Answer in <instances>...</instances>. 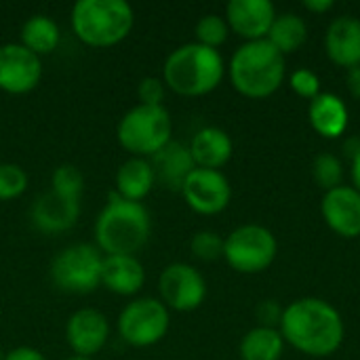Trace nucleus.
Returning a JSON list of instances; mask_svg holds the SVG:
<instances>
[{
  "label": "nucleus",
  "instance_id": "nucleus-14",
  "mask_svg": "<svg viewBox=\"0 0 360 360\" xmlns=\"http://www.w3.org/2000/svg\"><path fill=\"white\" fill-rule=\"evenodd\" d=\"M274 19L276 8L270 0H230L226 6L230 32L245 38V42L266 40Z\"/></svg>",
  "mask_w": 360,
  "mask_h": 360
},
{
  "label": "nucleus",
  "instance_id": "nucleus-16",
  "mask_svg": "<svg viewBox=\"0 0 360 360\" xmlns=\"http://www.w3.org/2000/svg\"><path fill=\"white\" fill-rule=\"evenodd\" d=\"M32 224L42 234H61L76 226L80 217V200L61 196L53 190L38 196L30 211Z\"/></svg>",
  "mask_w": 360,
  "mask_h": 360
},
{
  "label": "nucleus",
  "instance_id": "nucleus-12",
  "mask_svg": "<svg viewBox=\"0 0 360 360\" xmlns=\"http://www.w3.org/2000/svg\"><path fill=\"white\" fill-rule=\"evenodd\" d=\"M42 78V59L21 42L0 44V91L8 95L32 93Z\"/></svg>",
  "mask_w": 360,
  "mask_h": 360
},
{
  "label": "nucleus",
  "instance_id": "nucleus-17",
  "mask_svg": "<svg viewBox=\"0 0 360 360\" xmlns=\"http://www.w3.org/2000/svg\"><path fill=\"white\" fill-rule=\"evenodd\" d=\"M325 51L340 68L360 65V19L352 15L333 19L325 34Z\"/></svg>",
  "mask_w": 360,
  "mask_h": 360
},
{
  "label": "nucleus",
  "instance_id": "nucleus-20",
  "mask_svg": "<svg viewBox=\"0 0 360 360\" xmlns=\"http://www.w3.org/2000/svg\"><path fill=\"white\" fill-rule=\"evenodd\" d=\"M188 148H190L194 165L198 169H211V171H219L221 167H226L234 154L232 137L219 127L200 129L192 137Z\"/></svg>",
  "mask_w": 360,
  "mask_h": 360
},
{
  "label": "nucleus",
  "instance_id": "nucleus-6",
  "mask_svg": "<svg viewBox=\"0 0 360 360\" xmlns=\"http://www.w3.org/2000/svg\"><path fill=\"white\" fill-rule=\"evenodd\" d=\"M118 143L137 158H152L173 137V120L165 105L131 108L118 122Z\"/></svg>",
  "mask_w": 360,
  "mask_h": 360
},
{
  "label": "nucleus",
  "instance_id": "nucleus-1",
  "mask_svg": "<svg viewBox=\"0 0 360 360\" xmlns=\"http://www.w3.org/2000/svg\"><path fill=\"white\" fill-rule=\"evenodd\" d=\"M278 331L285 344L314 359L335 354L346 335L342 314L325 300L302 297L283 310Z\"/></svg>",
  "mask_w": 360,
  "mask_h": 360
},
{
  "label": "nucleus",
  "instance_id": "nucleus-18",
  "mask_svg": "<svg viewBox=\"0 0 360 360\" xmlns=\"http://www.w3.org/2000/svg\"><path fill=\"white\" fill-rule=\"evenodd\" d=\"M150 165H152L156 184L173 192H181L188 175L196 169L190 148L173 139L150 158Z\"/></svg>",
  "mask_w": 360,
  "mask_h": 360
},
{
  "label": "nucleus",
  "instance_id": "nucleus-27",
  "mask_svg": "<svg viewBox=\"0 0 360 360\" xmlns=\"http://www.w3.org/2000/svg\"><path fill=\"white\" fill-rule=\"evenodd\" d=\"M194 34H196V40L194 42L217 51L228 40L230 27H228L226 17H219V15L211 13V15H202L198 19L196 27H194Z\"/></svg>",
  "mask_w": 360,
  "mask_h": 360
},
{
  "label": "nucleus",
  "instance_id": "nucleus-26",
  "mask_svg": "<svg viewBox=\"0 0 360 360\" xmlns=\"http://www.w3.org/2000/svg\"><path fill=\"white\" fill-rule=\"evenodd\" d=\"M312 175H314V181L325 190H335L340 186H344V165L342 160L331 154V152H323L314 158L312 162Z\"/></svg>",
  "mask_w": 360,
  "mask_h": 360
},
{
  "label": "nucleus",
  "instance_id": "nucleus-37",
  "mask_svg": "<svg viewBox=\"0 0 360 360\" xmlns=\"http://www.w3.org/2000/svg\"><path fill=\"white\" fill-rule=\"evenodd\" d=\"M352 188L360 194V152L352 158Z\"/></svg>",
  "mask_w": 360,
  "mask_h": 360
},
{
  "label": "nucleus",
  "instance_id": "nucleus-21",
  "mask_svg": "<svg viewBox=\"0 0 360 360\" xmlns=\"http://www.w3.org/2000/svg\"><path fill=\"white\" fill-rule=\"evenodd\" d=\"M308 118L312 129L327 139H338L348 129V108L335 93H321L310 101Z\"/></svg>",
  "mask_w": 360,
  "mask_h": 360
},
{
  "label": "nucleus",
  "instance_id": "nucleus-35",
  "mask_svg": "<svg viewBox=\"0 0 360 360\" xmlns=\"http://www.w3.org/2000/svg\"><path fill=\"white\" fill-rule=\"evenodd\" d=\"M346 84H348L350 95L360 99V65L348 70V74H346Z\"/></svg>",
  "mask_w": 360,
  "mask_h": 360
},
{
  "label": "nucleus",
  "instance_id": "nucleus-25",
  "mask_svg": "<svg viewBox=\"0 0 360 360\" xmlns=\"http://www.w3.org/2000/svg\"><path fill=\"white\" fill-rule=\"evenodd\" d=\"M306 38H308L306 21L295 13H283V15H276L266 40L283 55H289V53H295L306 42Z\"/></svg>",
  "mask_w": 360,
  "mask_h": 360
},
{
  "label": "nucleus",
  "instance_id": "nucleus-28",
  "mask_svg": "<svg viewBox=\"0 0 360 360\" xmlns=\"http://www.w3.org/2000/svg\"><path fill=\"white\" fill-rule=\"evenodd\" d=\"M51 190L61 194V196L80 200L82 192H84V175H82V171L78 167H74V165L57 167L53 171V175H51Z\"/></svg>",
  "mask_w": 360,
  "mask_h": 360
},
{
  "label": "nucleus",
  "instance_id": "nucleus-34",
  "mask_svg": "<svg viewBox=\"0 0 360 360\" xmlns=\"http://www.w3.org/2000/svg\"><path fill=\"white\" fill-rule=\"evenodd\" d=\"M4 360H46V356L32 346H19V348H13L11 352H6Z\"/></svg>",
  "mask_w": 360,
  "mask_h": 360
},
{
  "label": "nucleus",
  "instance_id": "nucleus-30",
  "mask_svg": "<svg viewBox=\"0 0 360 360\" xmlns=\"http://www.w3.org/2000/svg\"><path fill=\"white\" fill-rule=\"evenodd\" d=\"M190 251L200 262H215L224 257V238L217 232L200 230L190 240Z\"/></svg>",
  "mask_w": 360,
  "mask_h": 360
},
{
  "label": "nucleus",
  "instance_id": "nucleus-24",
  "mask_svg": "<svg viewBox=\"0 0 360 360\" xmlns=\"http://www.w3.org/2000/svg\"><path fill=\"white\" fill-rule=\"evenodd\" d=\"M285 340L278 329L255 327L240 340V360H281Z\"/></svg>",
  "mask_w": 360,
  "mask_h": 360
},
{
  "label": "nucleus",
  "instance_id": "nucleus-36",
  "mask_svg": "<svg viewBox=\"0 0 360 360\" xmlns=\"http://www.w3.org/2000/svg\"><path fill=\"white\" fill-rule=\"evenodd\" d=\"M304 6H306V11H310V13L323 15V13H327V11L333 8V0H306Z\"/></svg>",
  "mask_w": 360,
  "mask_h": 360
},
{
  "label": "nucleus",
  "instance_id": "nucleus-2",
  "mask_svg": "<svg viewBox=\"0 0 360 360\" xmlns=\"http://www.w3.org/2000/svg\"><path fill=\"white\" fill-rule=\"evenodd\" d=\"M95 247L103 255H135L152 234V217L143 202H131L116 192L95 219Z\"/></svg>",
  "mask_w": 360,
  "mask_h": 360
},
{
  "label": "nucleus",
  "instance_id": "nucleus-10",
  "mask_svg": "<svg viewBox=\"0 0 360 360\" xmlns=\"http://www.w3.org/2000/svg\"><path fill=\"white\" fill-rule=\"evenodd\" d=\"M160 302L175 312H194L207 297L205 276L190 264L177 262L167 266L158 276Z\"/></svg>",
  "mask_w": 360,
  "mask_h": 360
},
{
  "label": "nucleus",
  "instance_id": "nucleus-22",
  "mask_svg": "<svg viewBox=\"0 0 360 360\" xmlns=\"http://www.w3.org/2000/svg\"><path fill=\"white\" fill-rule=\"evenodd\" d=\"M116 194L131 202H141L156 186V177L150 165V158H137L131 156L120 165L114 177Z\"/></svg>",
  "mask_w": 360,
  "mask_h": 360
},
{
  "label": "nucleus",
  "instance_id": "nucleus-5",
  "mask_svg": "<svg viewBox=\"0 0 360 360\" xmlns=\"http://www.w3.org/2000/svg\"><path fill=\"white\" fill-rule=\"evenodd\" d=\"M70 19L72 30L82 44L108 49L131 34L135 11L127 0H78L72 6Z\"/></svg>",
  "mask_w": 360,
  "mask_h": 360
},
{
  "label": "nucleus",
  "instance_id": "nucleus-40",
  "mask_svg": "<svg viewBox=\"0 0 360 360\" xmlns=\"http://www.w3.org/2000/svg\"><path fill=\"white\" fill-rule=\"evenodd\" d=\"M68 360H93V359H80V356H72V359Z\"/></svg>",
  "mask_w": 360,
  "mask_h": 360
},
{
  "label": "nucleus",
  "instance_id": "nucleus-19",
  "mask_svg": "<svg viewBox=\"0 0 360 360\" xmlns=\"http://www.w3.org/2000/svg\"><path fill=\"white\" fill-rule=\"evenodd\" d=\"M101 285L116 295H137L146 285L143 264L135 255H103Z\"/></svg>",
  "mask_w": 360,
  "mask_h": 360
},
{
  "label": "nucleus",
  "instance_id": "nucleus-23",
  "mask_svg": "<svg viewBox=\"0 0 360 360\" xmlns=\"http://www.w3.org/2000/svg\"><path fill=\"white\" fill-rule=\"evenodd\" d=\"M59 40H61V30L57 21L51 19L49 15H32L21 25V44L34 55H38L40 59L44 55H51L59 46Z\"/></svg>",
  "mask_w": 360,
  "mask_h": 360
},
{
  "label": "nucleus",
  "instance_id": "nucleus-39",
  "mask_svg": "<svg viewBox=\"0 0 360 360\" xmlns=\"http://www.w3.org/2000/svg\"><path fill=\"white\" fill-rule=\"evenodd\" d=\"M4 356H6V352H4V350L0 348V360H4Z\"/></svg>",
  "mask_w": 360,
  "mask_h": 360
},
{
  "label": "nucleus",
  "instance_id": "nucleus-29",
  "mask_svg": "<svg viewBox=\"0 0 360 360\" xmlns=\"http://www.w3.org/2000/svg\"><path fill=\"white\" fill-rule=\"evenodd\" d=\"M27 173L15 162H0V200H15L27 190Z\"/></svg>",
  "mask_w": 360,
  "mask_h": 360
},
{
  "label": "nucleus",
  "instance_id": "nucleus-7",
  "mask_svg": "<svg viewBox=\"0 0 360 360\" xmlns=\"http://www.w3.org/2000/svg\"><path fill=\"white\" fill-rule=\"evenodd\" d=\"M103 253L89 243H76L61 249L51 262V281L63 293L86 295L101 287Z\"/></svg>",
  "mask_w": 360,
  "mask_h": 360
},
{
  "label": "nucleus",
  "instance_id": "nucleus-4",
  "mask_svg": "<svg viewBox=\"0 0 360 360\" xmlns=\"http://www.w3.org/2000/svg\"><path fill=\"white\" fill-rule=\"evenodd\" d=\"M285 55L268 40L240 44L228 65L232 86L249 99H264L278 91L285 80Z\"/></svg>",
  "mask_w": 360,
  "mask_h": 360
},
{
  "label": "nucleus",
  "instance_id": "nucleus-33",
  "mask_svg": "<svg viewBox=\"0 0 360 360\" xmlns=\"http://www.w3.org/2000/svg\"><path fill=\"white\" fill-rule=\"evenodd\" d=\"M255 314H257V319H259V323H262L259 327H272V329H276V327L281 325V319H283V310H281L278 304L272 302V300L262 302V304L257 306Z\"/></svg>",
  "mask_w": 360,
  "mask_h": 360
},
{
  "label": "nucleus",
  "instance_id": "nucleus-32",
  "mask_svg": "<svg viewBox=\"0 0 360 360\" xmlns=\"http://www.w3.org/2000/svg\"><path fill=\"white\" fill-rule=\"evenodd\" d=\"M165 95H167V84L162 78L156 76H146L137 84V97L141 105H165Z\"/></svg>",
  "mask_w": 360,
  "mask_h": 360
},
{
  "label": "nucleus",
  "instance_id": "nucleus-9",
  "mask_svg": "<svg viewBox=\"0 0 360 360\" xmlns=\"http://www.w3.org/2000/svg\"><path fill=\"white\" fill-rule=\"evenodd\" d=\"M171 327L169 308L154 297H139L127 304L118 316V333L133 348H150L162 342Z\"/></svg>",
  "mask_w": 360,
  "mask_h": 360
},
{
  "label": "nucleus",
  "instance_id": "nucleus-41",
  "mask_svg": "<svg viewBox=\"0 0 360 360\" xmlns=\"http://www.w3.org/2000/svg\"><path fill=\"white\" fill-rule=\"evenodd\" d=\"M359 238H360V236H359Z\"/></svg>",
  "mask_w": 360,
  "mask_h": 360
},
{
  "label": "nucleus",
  "instance_id": "nucleus-8",
  "mask_svg": "<svg viewBox=\"0 0 360 360\" xmlns=\"http://www.w3.org/2000/svg\"><path fill=\"white\" fill-rule=\"evenodd\" d=\"M278 253L276 236L259 226L245 224L224 238V259L240 274H259L268 270Z\"/></svg>",
  "mask_w": 360,
  "mask_h": 360
},
{
  "label": "nucleus",
  "instance_id": "nucleus-15",
  "mask_svg": "<svg viewBox=\"0 0 360 360\" xmlns=\"http://www.w3.org/2000/svg\"><path fill=\"white\" fill-rule=\"evenodd\" d=\"M325 224L344 238L360 236V194L352 186H340L325 192L321 200Z\"/></svg>",
  "mask_w": 360,
  "mask_h": 360
},
{
  "label": "nucleus",
  "instance_id": "nucleus-31",
  "mask_svg": "<svg viewBox=\"0 0 360 360\" xmlns=\"http://www.w3.org/2000/svg\"><path fill=\"white\" fill-rule=\"evenodd\" d=\"M289 84H291L293 93H297V95L304 97V99H310V101H312L314 97L321 95V80H319V76H316L312 70H308V68L295 70V72L291 74V78H289Z\"/></svg>",
  "mask_w": 360,
  "mask_h": 360
},
{
  "label": "nucleus",
  "instance_id": "nucleus-38",
  "mask_svg": "<svg viewBox=\"0 0 360 360\" xmlns=\"http://www.w3.org/2000/svg\"><path fill=\"white\" fill-rule=\"evenodd\" d=\"M344 152H346L350 158H354L360 152V139H356V137H354V139H348V141L344 143Z\"/></svg>",
  "mask_w": 360,
  "mask_h": 360
},
{
  "label": "nucleus",
  "instance_id": "nucleus-3",
  "mask_svg": "<svg viewBox=\"0 0 360 360\" xmlns=\"http://www.w3.org/2000/svg\"><path fill=\"white\" fill-rule=\"evenodd\" d=\"M226 76V63L219 51L188 42L169 53L162 65L167 89L184 97H202L215 91Z\"/></svg>",
  "mask_w": 360,
  "mask_h": 360
},
{
  "label": "nucleus",
  "instance_id": "nucleus-13",
  "mask_svg": "<svg viewBox=\"0 0 360 360\" xmlns=\"http://www.w3.org/2000/svg\"><path fill=\"white\" fill-rule=\"evenodd\" d=\"M110 338V323L103 312L95 308L76 310L65 325V342L72 348L74 356L93 359L99 354Z\"/></svg>",
  "mask_w": 360,
  "mask_h": 360
},
{
  "label": "nucleus",
  "instance_id": "nucleus-11",
  "mask_svg": "<svg viewBox=\"0 0 360 360\" xmlns=\"http://www.w3.org/2000/svg\"><path fill=\"white\" fill-rule=\"evenodd\" d=\"M181 196L188 207L198 215H217L228 209L232 200V186L221 171L194 169L184 188Z\"/></svg>",
  "mask_w": 360,
  "mask_h": 360
}]
</instances>
